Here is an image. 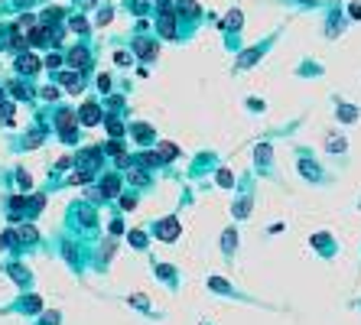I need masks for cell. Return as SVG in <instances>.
<instances>
[{"mask_svg":"<svg viewBox=\"0 0 361 325\" xmlns=\"http://www.w3.org/2000/svg\"><path fill=\"white\" fill-rule=\"evenodd\" d=\"M296 169H300V176L310 179V183H319V185L332 183V176H326V169L312 159V153L306 150V147H296Z\"/></svg>","mask_w":361,"mask_h":325,"instance_id":"obj_1","label":"cell"},{"mask_svg":"<svg viewBox=\"0 0 361 325\" xmlns=\"http://www.w3.org/2000/svg\"><path fill=\"white\" fill-rule=\"evenodd\" d=\"M78 121H85L88 127H94L101 121V108H98V104H85L82 114H78Z\"/></svg>","mask_w":361,"mask_h":325,"instance_id":"obj_14","label":"cell"},{"mask_svg":"<svg viewBox=\"0 0 361 325\" xmlns=\"http://www.w3.org/2000/svg\"><path fill=\"white\" fill-rule=\"evenodd\" d=\"M221 254H225V260H235L238 254V228H225V234H221Z\"/></svg>","mask_w":361,"mask_h":325,"instance_id":"obj_10","label":"cell"},{"mask_svg":"<svg viewBox=\"0 0 361 325\" xmlns=\"http://www.w3.org/2000/svg\"><path fill=\"white\" fill-rule=\"evenodd\" d=\"M228 30H241V10H231V13H228Z\"/></svg>","mask_w":361,"mask_h":325,"instance_id":"obj_21","label":"cell"},{"mask_svg":"<svg viewBox=\"0 0 361 325\" xmlns=\"http://www.w3.org/2000/svg\"><path fill=\"white\" fill-rule=\"evenodd\" d=\"M348 17H352V20H361V4H348Z\"/></svg>","mask_w":361,"mask_h":325,"instance_id":"obj_25","label":"cell"},{"mask_svg":"<svg viewBox=\"0 0 361 325\" xmlns=\"http://www.w3.org/2000/svg\"><path fill=\"white\" fill-rule=\"evenodd\" d=\"M345 147H348V143H345L342 137H326V150L329 153H345Z\"/></svg>","mask_w":361,"mask_h":325,"instance_id":"obj_17","label":"cell"},{"mask_svg":"<svg viewBox=\"0 0 361 325\" xmlns=\"http://www.w3.org/2000/svg\"><path fill=\"white\" fill-rule=\"evenodd\" d=\"M274 39H277V33H274V36H267V39H264L261 46H251V49H244L241 56L235 59V72H247V68H251L254 62H257V59H264V56H267V49H270V42H274Z\"/></svg>","mask_w":361,"mask_h":325,"instance_id":"obj_2","label":"cell"},{"mask_svg":"<svg viewBox=\"0 0 361 325\" xmlns=\"http://www.w3.org/2000/svg\"><path fill=\"white\" fill-rule=\"evenodd\" d=\"M254 205V195H251V183H244V195L231 205V211H235V218H247V211H251Z\"/></svg>","mask_w":361,"mask_h":325,"instance_id":"obj_11","label":"cell"},{"mask_svg":"<svg viewBox=\"0 0 361 325\" xmlns=\"http://www.w3.org/2000/svg\"><path fill=\"white\" fill-rule=\"evenodd\" d=\"M254 163H257L261 176H267V179H277V173H274V147H270V143H261V147L254 150Z\"/></svg>","mask_w":361,"mask_h":325,"instance_id":"obj_6","label":"cell"},{"mask_svg":"<svg viewBox=\"0 0 361 325\" xmlns=\"http://www.w3.org/2000/svg\"><path fill=\"white\" fill-rule=\"evenodd\" d=\"M68 62H72V66H88V52H85V49H72V52H68Z\"/></svg>","mask_w":361,"mask_h":325,"instance_id":"obj_19","label":"cell"},{"mask_svg":"<svg viewBox=\"0 0 361 325\" xmlns=\"http://www.w3.org/2000/svg\"><path fill=\"white\" fill-rule=\"evenodd\" d=\"M332 104H336V117L342 121V124H355V121L361 117V111L355 108V104H348V101H342V98H336Z\"/></svg>","mask_w":361,"mask_h":325,"instance_id":"obj_9","label":"cell"},{"mask_svg":"<svg viewBox=\"0 0 361 325\" xmlns=\"http://www.w3.org/2000/svg\"><path fill=\"white\" fill-rule=\"evenodd\" d=\"M62 82H66V88H72V92H82V78L78 75H62Z\"/></svg>","mask_w":361,"mask_h":325,"instance_id":"obj_22","label":"cell"},{"mask_svg":"<svg viewBox=\"0 0 361 325\" xmlns=\"http://www.w3.org/2000/svg\"><path fill=\"white\" fill-rule=\"evenodd\" d=\"M134 137H137V140H140V143H147V140H150V137H153V130H150V127H147V124H137V127H134Z\"/></svg>","mask_w":361,"mask_h":325,"instance_id":"obj_20","label":"cell"},{"mask_svg":"<svg viewBox=\"0 0 361 325\" xmlns=\"http://www.w3.org/2000/svg\"><path fill=\"white\" fill-rule=\"evenodd\" d=\"M205 286H209L212 293H219V296H228V300H241V302H257V300H251V296H247V293H241L238 290V286H231L225 280V276H215L212 274L209 280H205Z\"/></svg>","mask_w":361,"mask_h":325,"instance_id":"obj_3","label":"cell"},{"mask_svg":"<svg viewBox=\"0 0 361 325\" xmlns=\"http://www.w3.org/2000/svg\"><path fill=\"white\" fill-rule=\"evenodd\" d=\"M310 244H312V250H316L319 257H326V260H332V257H336V250H338V241L332 238V234H326V231L312 234Z\"/></svg>","mask_w":361,"mask_h":325,"instance_id":"obj_4","label":"cell"},{"mask_svg":"<svg viewBox=\"0 0 361 325\" xmlns=\"http://www.w3.org/2000/svg\"><path fill=\"white\" fill-rule=\"evenodd\" d=\"M157 274H160V280L163 283H169L173 290H176V270L173 267H166V264H157Z\"/></svg>","mask_w":361,"mask_h":325,"instance_id":"obj_16","label":"cell"},{"mask_svg":"<svg viewBox=\"0 0 361 325\" xmlns=\"http://www.w3.org/2000/svg\"><path fill=\"white\" fill-rule=\"evenodd\" d=\"M215 183H219L221 189H235V185H238V179H235V173H231V169H225V166H221V169H219V176H215Z\"/></svg>","mask_w":361,"mask_h":325,"instance_id":"obj_15","label":"cell"},{"mask_svg":"<svg viewBox=\"0 0 361 325\" xmlns=\"http://www.w3.org/2000/svg\"><path fill=\"white\" fill-rule=\"evenodd\" d=\"M342 30H345V20H342V13H338V7H332L329 10V20H326V36L329 39H336Z\"/></svg>","mask_w":361,"mask_h":325,"instance_id":"obj_12","label":"cell"},{"mask_svg":"<svg viewBox=\"0 0 361 325\" xmlns=\"http://www.w3.org/2000/svg\"><path fill=\"white\" fill-rule=\"evenodd\" d=\"M17 66L23 68V72H36V59H33V56H23V59L17 62Z\"/></svg>","mask_w":361,"mask_h":325,"instance_id":"obj_24","label":"cell"},{"mask_svg":"<svg viewBox=\"0 0 361 325\" xmlns=\"http://www.w3.org/2000/svg\"><path fill=\"white\" fill-rule=\"evenodd\" d=\"M134 49H137V56L147 59V62H150V59H157V52H160L153 39H137V42H134Z\"/></svg>","mask_w":361,"mask_h":325,"instance_id":"obj_13","label":"cell"},{"mask_svg":"<svg viewBox=\"0 0 361 325\" xmlns=\"http://www.w3.org/2000/svg\"><path fill=\"white\" fill-rule=\"evenodd\" d=\"M130 244H134V247H147V234H143V231H130Z\"/></svg>","mask_w":361,"mask_h":325,"instance_id":"obj_23","label":"cell"},{"mask_svg":"<svg viewBox=\"0 0 361 325\" xmlns=\"http://www.w3.org/2000/svg\"><path fill=\"white\" fill-rule=\"evenodd\" d=\"M358 306H361V300H358Z\"/></svg>","mask_w":361,"mask_h":325,"instance_id":"obj_27","label":"cell"},{"mask_svg":"<svg viewBox=\"0 0 361 325\" xmlns=\"http://www.w3.org/2000/svg\"><path fill=\"white\" fill-rule=\"evenodd\" d=\"M176 10L169 7V4H163L160 7V17H157V30H160V36H166V39H176Z\"/></svg>","mask_w":361,"mask_h":325,"instance_id":"obj_5","label":"cell"},{"mask_svg":"<svg viewBox=\"0 0 361 325\" xmlns=\"http://www.w3.org/2000/svg\"><path fill=\"white\" fill-rule=\"evenodd\" d=\"M247 108H251V111H261V114H264V101H247Z\"/></svg>","mask_w":361,"mask_h":325,"instance_id":"obj_26","label":"cell"},{"mask_svg":"<svg viewBox=\"0 0 361 325\" xmlns=\"http://www.w3.org/2000/svg\"><path fill=\"white\" fill-rule=\"evenodd\" d=\"M150 231H153V238H160V241H176L183 228H179L176 218H163V221H157V225L150 228Z\"/></svg>","mask_w":361,"mask_h":325,"instance_id":"obj_7","label":"cell"},{"mask_svg":"<svg viewBox=\"0 0 361 325\" xmlns=\"http://www.w3.org/2000/svg\"><path fill=\"white\" fill-rule=\"evenodd\" d=\"M157 157H160V159H176L179 150L173 147V143H160V147H157Z\"/></svg>","mask_w":361,"mask_h":325,"instance_id":"obj_18","label":"cell"},{"mask_svg":"<svg viewBox=\"0 0 361 325\" xmlns=\"http://www.w3.org/2000/svg\"><path fill=\"white\" fill-rule=\"evenodd\" d=\"M176 17L179 20H192V23H199L202 20V7L199 4H195V0H176Z\"/></svg>","mask_w":361,"mask_h":325,"instance_id":"obj_8","label":"cell"}]
</instances>
